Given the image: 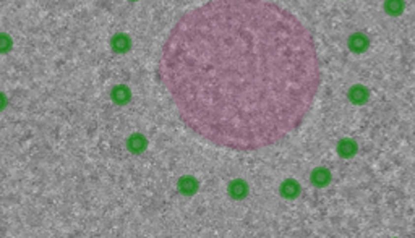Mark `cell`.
<instances>
[{
  "label": "cell",
  "instance_id": "1",
  "mask_svg": "<svg viewBox=\"0 0 415 238\" xmlns=\"http://www.w3.org/2000/svg\"><path fill=\"white\" fill-rule=\"evenodd\" d=\"M158 80L192 133L252 152L305 123L321 65L312 31L287 8L269 0H208L172 26Z\"/></svg>",
  "mask_w": 415,
  "mask_h": 238
},
{
  "label": "cell",
  "instance_id": "2",
  "mask_svg": "<svg viewBox=\"0 0 415 238\" xmlns=\"http://www.w3.org/2000/svg\"><path fill=\"white\" fill-rule=\"evenodd\" d=\"M3 102H5V97L0 94V107H3Z\"/></svg>",
  "mask_w": 415,
  "mask_h": 238
}]
</instances>
